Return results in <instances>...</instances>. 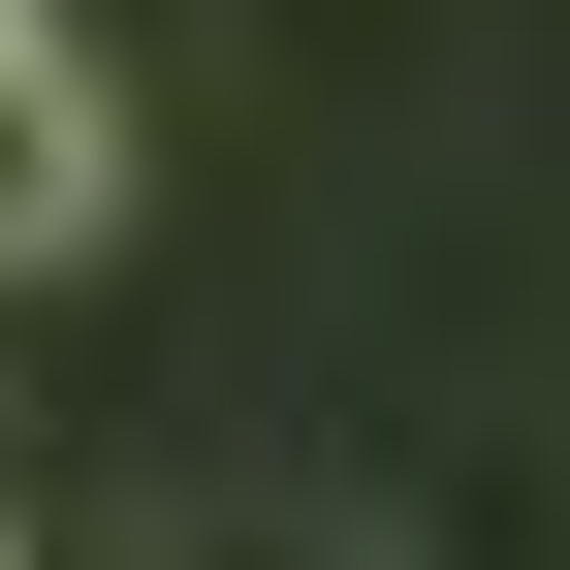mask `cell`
Returning <instances> with one entry per match:
<instances>
[{
  "instance_id": "obj_1",
  "label": "cell",
  "mask_w": 570,
  "mask_h": 570,
  "mask_svg": "<svg viewBox=\"0 0 570 570\" xmlns=\"http://www.w3.org/2000/svg\"><path fill=\"white\" fill-rule=\"evenodd\" d=\"M96 223H127V96L63 0H0V254H96Z\"/></svg>"
},
{
  "instance_id": "obj_2",
  "label": "cell",
  "mask_w": 570,
  "mask_h": 570,
  "mask_svg": "<svg viewBox=\"0 0 570 570\" xmlns=\"http://www.w3.org/2000/svg\"><path fill=\"white\" fill-rule=\"evenodd\" d=\"M190 570H348V539H190Z\"/></svg>"
},
{
  "instance_id": "obj_3",
  "label": "cell",
  "mask_w": 570,
  "mask_h": 570,
  "mask_svg": "<svg viewBox=\"0 0 570 570\" xmlns=\"http://www.w3.org/2000/svg\"><path fill=\"white\" fill-rule=\"evenodd\" d=\"M0 570H32V539H0Z\"/></svg>"
}]
</instances>
